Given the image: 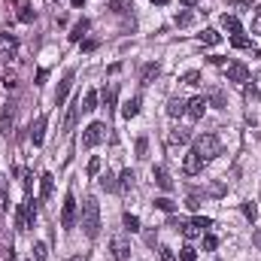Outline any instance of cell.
<instances>
[{"mask_svg": "<svg viewBox=\"0 0 261 261\" xmlns=\"http://www.w3.org/2000/svg\"><path fill=\"white\" fill-rule=\"evenodd\" d=\"M79 225H82L85 237H97L100 234V206H97L94 197L82 200V219H79Z\"/></svg>", "mask_w": 261, "mask_h": 261, "instance_id": "6da1fadb", "label": "cell"}, {"mask_svg": "<svg viewBox=\"0 0 261 261\" xmlns=\"http://www.w3.org/2000/svg\"><path fill=\"white\" fill-rule=\"evenodd\" d=\"M146 149H149V140H146V137H140V140H137V146H134L137 158H146Z\"/></svg>", "mask_w": 261, "mask_h": 261, "instance_id": "e575fe53", "label": "cell"}, {"mask_svg": "<svg viewBox=\"0 0 261 261\" xmlns=\"http://www.w3.org/2000/svg\"><path fill=\"white\" fill-rule=\"evenodd\" d=\"M152 3H158V6H164V3H167V0H152Z\"/></svg>", "mask_w": 261, "mask_h": 261, "instance_id": "816d5d0a", "label": "cell"}, {"mask_svg": "<svg viewBox=\"0 0 261 261\" xmlns=\"http://www.w3.org/2000/svg\"><path fill=\"white\" fill-rule=\"evenodd\" d=\"M113 258L116 261H128L130 258V243L125 240V237H113Z\"/></svg>", "mask_w": 261, "mask_h": 261, "instance_id": "9c48e42d", "label": "cell"}, {"mask_svg": "<svg viewBox=\"0 0 261 261\" xmlns=\"http://www.w3.org/2000/svg\"><path fill=\"white\" fill-rule=\"evenodd\" d=\"M225 73H228V82H246L249 79V67L243 64V61H231Z\"/></svg>", "mask_w": 261, "mask_h": 261, "instance_id": "8992f818", "label": "cell"}, {"mask_svg": "<svg viewBox=\"0 0 261 261\" xmlns=\"http://www.w3.org/2000/svg\"><path fill=\"white\" fill-rule=\"evenodd\" d=\"M246 100H249V103L258 100V88H255V85H246Z\"/></svg>", "mask_w": 261, "mask_h": 261, "instance_id": "60d3db41", "label": "cell"}, {"mask_svg": "<svg viewBox=\"0 0 261 261\" xmlns=\"http://www.w3.org/2000/svg\"><path fill=\"white\" fill-rule=\"evenodd\" d=\"M195 258H197L195 246H182V249H179V261H195Z\"/></svg>", "mask_w": 261, "mask_h": 261, "instance_id": "d6a6232c", "label": "cell"}, {"mask_svg": "<svg viewBox=\"0 0 261 261\" xmlns=\"http://www.w3.org/2000/svg\"><path fill=\"white\" fill-rule=\"evenodd\" d=\"M197 37H200V43H206V46H219V43H222V34H219V31H213V28H206V31H203V34H197Z\"/></svg>", "mask_w": 261, "mask_h": 261, "instance_id": "ffe728a7", "label": "cell"}, {"mask_svg": "<svg viewBox=\"0 0 261 261\" xmlns=\"http://www.w3.org/2000/svg\"><path fill=\"white\" fill-rule=\"evenodd\" d=\"M46 76H49V70H46V67H40V70H37V85H43V82H46Z\"/></svg>", "mask_w": 261, "mask_h": 261, "instance_id": "f6af8a7d", "label": "cell"}, {"mask_svg": "<svg viewBox=\"0 0 261 261\" xmlns=\"http://www.w3.org/2000/svg\"><path fill=\"white\" fill-rule=\"evenodd\" d=\"M61 225H64V228H73V225H76V197L73 195L64 197V206H61Z\"/></svg>", "mask_w": 261, "mask_h": 261, "instance_id": "5b68a950", "label": "cell"}, {"mask_svg": "<svg viewBox=\"0 0 261 261\" xmlns=\"http://www.w3.org/2000/svg\"><path fill=\"white\" fill-rule=\"evenodd\" d=\"M258 79H261V73H258Z\"/></svg>", "mask_w": 261, "mask_h": 261, "instance_id": "db71d44e", "label": "cell"}, {"mask_svg": "<svg viewBox=\"0 0 261 261\" xmlns=\"http://www.w3.org/2000/svg\"><path fill=\"white\" fill-rule=\"evenodd\" d=\"M203 164H206V161L197 155V149H189V155H186V161H182V173H186V176H197V173L203 170Z\"/></svg>", "mask_w": 261, "mask_h": 261, "instance_id": "277c9868", "label": "cell"}, {"mask_svg": "<svg viewBox=\"0 0 261 261\" xmlns=\"http://www.w3.org/2000/svg\"><path fill=\"white\" fill-rule=\"evenodd\" d=\"M6 200H9V195H6V186L0 189V213H6Z\"/></svg>", "mask_w": 261, "mask_h": 261, "instance_id": "7bdbcfd3", "label": "cell"}, {"mask_svg": "<svg viewBox=\"0 0 261 261\" xmlns=\"http://www.w3.org/2000/svg\"><path fill=\"white\" fill-rule=\"evenodd\" d=\"M170 140H173V143H189V140H192V134H189L186 128H179V130H173V134H170Z\"/></svg>", "mask_w": 261, "mask_h": 261, "instance_id": "1f68e13d", "label": "cell"}, {"mask_svg": "<svg viewBox=\"0 0 261 261\" xmlns=\"http://www.w3.org/2000/svg\"><path fill=\"white\" fill-rule=\"evenodd\" d=\"M152 176H155L158 189H164V192H170V189H173V179H170V173H167L164 167H155V170H152Z\"/></svg>", "mask_w": 261, "mask_h": 261, "instance_id": "4fadbf2b", "label": "cell"}, {"mask_svg": "<svg viewBox=\"0 0 261 261\" xmlns=\"http://www.w3.org/2000/svg\"><path fill=\"white\" fill-rule=\"evenodd\" d=\"M222 28H225V31H228L231 37H234V34H240V18H237V15H228V12H225V15H222Z\"/></svg>", "mask_w": 261, "mask_h": 261, "instance_id": "e0dca14e", "label": "cell"}, {"mask_svg": "<svg viewBox=\"0 0 261 261\" xmlns=\"http://www.w3.org/2000/svg\"><path fill=\"white\" fill-rule=\"evenodd\" d=\"M195 149L203 161H213V158L222 155V143H219V137H213V134H200L195 140Z\"/></svg>", "mask_w": 261, "mask_h": 261, "instance_id": "7a4b0ae2", "label": "cell"}, {"mask_svg": "<svg viewBox=\"0 0 261 261\" xmlns=\"http://www.w3.org/2000/svg\"><path fill=\"white\" fill-rule=\"evenodd\" d=\"M79 103H82V97H76V103L67 110V119H64V130H73V125H76V116H79Z\"/></svg>", "mask_w": 261, "mask_h": 261, "instance_id": "44dd1931", "label": "cell"}, {"mask_svg": "<svg viewBox=\"0 0 261 261\" xmlns=\"http://www.w3.org/2000/svg\"><path fill=\"white\" fill-rule=\"evenodd\" d=\"M103 137H107V125L103 122H91L85 134H82V146L85 149H94V146H100L103 143Z\"/></svg>", "mask_w": 261, "mask_h": 261, "instance_id": "3957f363", "label": "cell"}, {"mask_svg": "<svg viewBox=\"0 0 261 261\" xmlns=\"http://www.w3.org/2000/svg\"><path fill=\"white\" fill-rule=\"evenodd\" d=\"M252 34H261V6L255 9V15H252Z\"/></svg>", "mask_w": 261, "mask_h": 261, "instance_id": "ab89813d", "label": "cell"}, {"mask_svg": "<svg viewBox=\"0 0 261 261\" xmlns=\"http://www.w3.org/2000/svg\"><path fill=\"white\" fill-rule=\"evenodd\" d=\"M155 206H158V210H164V213H173V206H176V203H173L170 197H158V200H155Z\"/></svg>", "mask_w": 261, "mask_h": 261, "instance_id": "d590c367", "label": "cell"}, {"mask_svg": "<svg viewBox=\"0 0 261 261\" xmlns=\"http://www.w3.org/2000/svg\"><path fill=\"white\" fill-rule=\"evenodd\" d=\"M12 6H15L18 21H24V24L34 21V6H31V0H12Z\"/></svg>", "mask_w": 261, "mask_h": 261, "instance_id": "8fae6325", "label": "cell"}, {"mask_svg": "<svg viewBox=\"0 0 261 261\" xmlns=\"http://www.w3.org/2000/svg\"><path fill=\"white\" fill-rule=\"evenodd\" d=\"M179 82H186V85H197V82H200V73H197V70H189V73L179 76Z\"/></svg>", "mask_w": 261, "mask_h": 261, "instance_id": "f546056e", "label": "cell"}, {"mask_svg": "<svg viewBox=\"0 0 261 261\" xmlns=\"http://www.w3.org/2000/svg\"><path fill=\"white\" fill-rule=\"evenodd\" d=\"M79 110H82V113H94V110H97V91H85Z\"/></svg>", "mask_w": 261, "mask_h": 261, "instance_id": "ac0fdd59", "label": "cell"}, {"mask_svg": "<svg viewBox=\"0 0 261 261\" xmlns=\"http://www.w3.org/2000/svg\"><path fill=\"white\" fill-rule=\"evenodd\" d=\"M134 179H137V176H134V170H125V173L119 176V189H122V192H128L130 186H134Z\"/></svg>", "mask_w": 261, "mask_h": 261, "instance_id": "83f0119b", "label": "cell"}, {"mask_svg": "<svg viewBox=\"0 0 261 261\" xmlns=\"http://www.w3.org/2000/svg\"><path fill=\"white\" fill-rule=\"evenodd\" d=\"M15 49H18V40L9 37V34H3V37H0V64H6V61L15 55Z\"/></svg>", "mask_w": 261, "mask_h": 261, "instance_id": "52a82bcc", "label": "cell"}, {"mask_svg": "<svg viewBox=\"0 0 261 261\" xmlns=\"http://www.w3.org/2000/svg\"><path fill=\"white\" fill-rule=\"evenodd\" d=\"M203 113H206V97H192V100H186V116H189V119H203Z\"/></svg>", "mask_w": 261, "mask_h": 261, "instance_id": "ba28073f", "label": "cell"}, {"mask_svg": "<svg viewBox=\"0 0 261 261\" xmlns=\"http://www.w3.org/2000/svg\"><path fill=\"white\" fill-rule=\"evenodd\" d=\"M107 9L122 15V12H128V9H134V6H130V0H110V3H107Z\"/></svg>", "mask_w": 261, "mask_h": 261, "instance_id": "d4e9b609", "label": "cell"}, {"mask_svg": "<svg viewBox=\"0 0 261 261\" xmlns=\"http://www.w3.org/2000/svg\"><path fill=\"white\" fill-rule=\"evenodd\" d=\"M231 3H234V6H246L249 0H231Z\"/></svg>", "mask_w": 261, "mask_h": 261, "instance_id": "c3c4849f", "label": "cell"}, {"mask_svg": "<svg viewBox=\"0 0 261 261\" xmlns=\"http://www.w3.org/2000/svg\"><path fill=\"white\" fill-rule=\"evenodd\" d=\"M231 46H234V49H252V40H249V37L234 34V37H231Z\"/></svg>", "mask_w": 261, "mask_h": 261, "instance_id": "4316f807", "label": "cell"}, {"mask_svg": "<svg viewBox=\"0 0 261 261\" xmlns=\"http://www.w3.org/2000/svg\"><path fill=\"white\" fill-rule=\"evenodd\" d=\"M46 116H37L34 122H31V140H34V146H40L43 140H46Z\"/></svg>", "mask_w": 261, "mask_h": 261, "instance_id": "30bf717a", "label": "cell"}, {"mask_svg": "<svg viewBox=\"0 0 261 261\" xmlns=\"http://www.w3.org/2000/svg\"><path fill=\"white\" fill-rule=\"evenodd\" d=\"M100 97H103V107H107V110H113V107H116V97H119V85H116V82H110V85L103 88V94H100Z\"/></svg>", "mask_w": 261, "mask_h": 261, "instance_id": "2e32d148", "label": "cell"}, {"mask_svg": "<svg viewBox=\"0 0 261 261\" xmlns=\"http://www.w3.org/2000/svg\"><path fill=\"white\" fill-rule=\"evenodd\" d=\"M12 116H15V100H6V107H3V119H0V130H3V134L12 130Z\"/></svg>", "mask_w": 261, "mask_h": 261, "instance_id": "7c38bea8", "label": "cell"}, {"mask_svg": "<svg viewBox=\"0 0 261 261\" xmlns=\"http://www.w3.org/2000/svg\"><path fill=\"white\" fill-rule=\"evenodd\" d=\"M100 189H103V192H116V189H119L116 176H113V173H103V176H100Z\"/></svg>", "mask_w": 261, "mask_h": 261, "instance_id": "484cf974", "label": "cell"}, {"mask_svg": "<svg viewBox=\"0 0 261 261\" xmlns=\"http://www.w3.org/2000/svg\"><path fill=\"white\" fill-rule=\"evenodd\" d=\"M192 222H195L197 228H200V231H203V228H210V225H213V222H210V219H206V216H197V219H192Z\"/></svg>", "mask_w": 261, "mask_h": 261, "instance_id": "b9f144b4", "label": "cell"}, {"mask_svg": "<svg viewBox=\"0 0 261 261\" xmlns=\"http://www.w3.org/2000/svg\"><path fill=\"white\" fill-rule=\"evenodd\" d=\"M140 107H143V100H140V97H130V100L122 103V116H125V119H137V116H140Z\"/></svg>", "mask_w": 261, "mask_h": 261, "instance_id": "5bb4252c", "label": "cell"}, {"mask_svg": "<svg viewBox=\"0 0 261 261\" xmlns=\"http://www.w3.org/2000/svg\"><path fill=\"white\" fill-rule=\"evenodd\" d=\"M161 261H173V252L167 246H161Z\"/></svg>", "mask_w": 261, "mask_h": 261, "instance_id": "bcb514c9", "label": "cell"}, {"mask_svg": "<svg viewBox=\"0 0 261 261\" xmlns=\"http://www.w3.org/2000/svg\"><path fill=\"white\" fill-rule=\"evenodd\" d=\"M70 3H73V6H82V3H85V0H70Z\"/></svg>", "mask_w": 261, "mask_h": 261, "instance_id": "681fc988", "label": "cell"}, {"mask_svg": "<svg viewBox=\"0 0 261 261\" xmlns=\"http://www.w3.org/2000/svg\"><path fill=\"white\" fill-rule=\"evenodd\" d=\"M52 197V173H43L40 176V200H49Z\"/></svg>", "mask_w": 261, "mask_h": 261, "instance_id": "d6986e66", "label": "cell"}, {"mask_svg": "<svg viewBox=\"0 0 261 261\" xmlns=\"http://www.w3.org/2000/svg\"><path fill=\"white\" fill-rule=\"evenodd\" d=\"M0 189H3V179H0Z\"/></svg>", "mask_w": 261, "mask_h": 261, "instance_id": "f5cc1de1", "label": "cell"}, {"mask_svg": "<svg viewBox=\"0 0 261 261\" xmlns=\"http://www.w3.org/2000/svg\"><path fill=\"white\" fill-rule=\"evenodd\" d=\"M155 76H158V64H146L143 67V73H140V85H149Z\"/></svg>", "mask_w": 261, "mask_h": 261, "instance_id": "603a6c76", "label": "cell"}, {"mask_svg": "<svg viewBox=\"0 0 261 261\" xmlns=\"http://www.w3.org/2000/svg\"><path fill=\"white\" fill-rule=\"evenodd\" d=\"M243 216H246L249 222H255V219H258V206H255L252 200H246V203H243Z\"/></svg>", "mask_w": 261, "mask_h": 261, "instance_id": "f1b7e54d", "label": "cell"}, {"mask_svg": "<svg viewBox=\"0 0 261 261\" xmlns=\"http://www.w3.org/2000/svg\"><path fill=\"white\" fill-rule=\"evenodd\" d=\"M192 21H195V15H192V12H176V24H179V28H189Z\"/></svg>", "mask_w": 261, "mask_h": 261, "instance_id": "836d02e7", "label": "cell"}, {"mask_svg": "<svg viewBox=\"0 0 261 261\" xmlns=\"http://www.w3.org/2000/svg\"><path fill=\"white\" fill-rule=\"evenodd\" d=\"M167 113H170L173 119H179V116L186 113V100H182V97H173V100L167 103Z\"/></svg>", "mask_w": 261, "mask_h": 261, "instance_id": "7402d4cb", "label": "cell"}, {"mask_svg": "<svg viewBox=\"0 0 261 261\" xmlns=\"http://www.w3.org/2000/svg\"><path fill=\"white\" fill-rule=\"evenodd\" d=\"M46 255H49L46 243H34V258H37V261H46Z\"/></svg>", "mask_w": 261, "mask_h": 261, "instance_id": "8d00e7d4", "label": "cell"}, {"mask_svg": "<svg viewBox=\"0 0 261 261\" xmlns=\"http://www.w3.org/2000/svg\"><path fill=\"white\" fill-rule=\"evenodd\" d=\"M94 49H97V40H85L82 43V52H94Z\"/></svg>", "mask_w": 261, "mask_h": 261, "instance_id": "ee69618b", "label": "cell"}, {"mask_svg": "<svg viewBox=\"0 0 261 261\" xmlns=\"http://www.w3.org/2000/svg\"><path fill=\"white\" fill-rule=\"evenodd\" d=\"M100 173V158H91L88 161V176H97Z\"/></svg>", "mask_w": 261, "mask_h": 261, "instance_id": "74e56055", "label": "cell"}, {"mask_svg": "<svg viewBox=\"0 0 261 261\" xmlns=\"http://www.w3.org/2000/svg\"><path fill=\"white\" fill-rule=\"evenodd\" d=\"M85 31H88V21L82 18V21H76V24H73V31H70V40H73V43H79V40L85 37Z\"/></svg>", "mask_w": 261, "mask_h": 261, "instance_id": "cb8c5ba5", "label": "cell"}, {"mask_svg": "<svg viewBox=\"0 0 261 261\" xmlns=\"http://www.w3.org/2000/svg\"><path fill=\"white\" fill-rule=\"evenodd\" d=\"M216 246H219V240H216L213 234H206V237H203V249H206V252H213Z\"/></svg>", "mask_w": 261, "mask_h": 261, "instance_id": "f35d334b", "label": "cell"}, {"mask_svg": "<svg viewBox=\"0 0 261 261\" xmlns=\"http://www.w3.org/2000/svg\"><path fill=\"white\" fill-rule=\"evenodd\" d=\"M125 228H128L130 234H137V231H140V219L130 216V213H125Z\"/></svg>", "mask_w": 261, "mask_h": 261, "instance_id": "4dcf8cb0", "label": "cell"}, {"mask_svg": "<svg viewBox=\"0 0 261 261\" xmlns=\"http://www.w3.org/2000/svg\"><path fill=\"white\" fill-rule=\"evenodd\" d=\"M182 3H186V6H195L197 0H182Z\"/></svg>", "mask_w": 261, "mask_h": 261, "instance_id": "f907efd6", "label": "cell"}, {"mask_svg": "<svg viewBox=\"0 0 261 261\" xmlns=\"http://www.w3.org/2000/svg\"><path fill=\"white\" fill-rule=\"evenodd\" d=\"M252 243H255V246L261 249V231H255V234H252Z\"/></svg>", "mask_w": 261, "mask_h": 261, "instance_id": "7dc6e473", "label": "cell"}, {"mask_svg": "<svg viewBox=\"0 0 261 261\" xmlns=\"http://www.w3.org/2000/svg\"><path fill=\"white\" fill-rule=\"evenodd\" d=\"M70 88H73V73H67L64 79H61V85H58V94H55V103H58V107H61V103L67 100Z\"/></svg>", "mask_w": 261, "mask_h": 261, "instance_id": "9a60e30c", "label": "cell"}]
</instances>
